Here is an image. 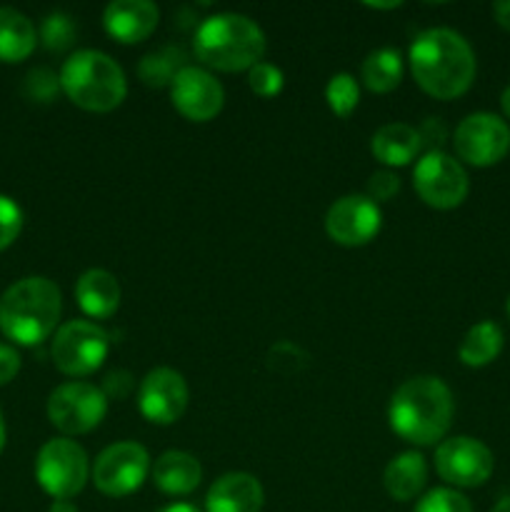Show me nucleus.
Listing matches in <instances>:
<instances>
[{
  "mask_svg": "<svg viewBox=\"0 0 510 512\" xmlns=\"http://www.w3.org/2000/svg\"><path fill=\"white\" fill-rule=\"evenodd\" d=\"M425 480H428V465H425L423 455L415 453V450L395 455L383 473L385 490L398 503L418 498L420 490L425 488Z\"/></svg>",
  "mask_w": 510,
  "mask_h": 512,
  "instance_id": "obj_21",
  "label": "nucleus"
},
{
  "mask_svg": "<svg viewBox=\"0 0 510 512\" xmlns=\"http://www.w3.org/2000/svg\"><path fill=\"white\" fill-rule=\"evenodd\" d=\"M108 413V398L95 385L73 380L50 393L48 418L63 435H85L98 428Z\"/></svg>",
  "mask_w": 510,
  "mask_h": 512,
  "instance_id": "obj_9",
  "label": "nucleus"
},
{
  "mask_svg": "<svg viewBox=\"0 0 510 512\" xmlns=\"http://www.w3.org/2000/svg\"><path fill=\"white\" fill-rule=\"evenodd\" d=\"M410 70L420 88L438 100L468 93L475 80V53L468 40L448 28H430L410 45Z\"/></svg>",
  "mask_w": 510,
  "mask_h": 512,
  "instance_id": "obj_1",
  "label": "nucleus"
},
{
  "mask_svg": "<svg viewBox=\"0 0 510 512\" xmlns=\"http://www.w3.org/2000/svg\"><path fill=\"white\" fill-rule=\"evenodd\" d=\"M413 188L430 208L453 210L468 198L470 183L460 160L450 158L443 150H433L415 163Z\"/></svg>",
  "mask_w": 510,
  "mask_h": 512,
  "instance_id": "obj_8",
  "label": "nucleus"
},
{
  "mask_svg": "<svg viewBox=\"0 0 510 512\" xmlns=\"http://www.w3.org/2000/svg\"><path fill=\"white\" fill-rule=\"evenodd\" d=\"M23 230V210L8 195H0V250L8 248Z\"/></svg>",
  "mask_w": 510,
  "mask_h": 512,
  "instance_id": "obj_32",
  "label": "nucleus"
},
{
  "mask_svg": "<svg viewBox=\"0 0 510 512\" xmlns=\"http://www.w3.org/2000/svg\"><path fill=\"white\" fill-rule=\"evenodd\" d=\"M75 40V23L65 13H50L40 23V43L53 53L70 48Z\"/></svg>",
  "mask_w": 510,
  "mask_h": 512,
  "instance_id": "obj_27",
  "label": "nucleus"
},
{
  "mask_svg": "<svg viewBox=\"0 0 510 512\" xmlns=\"http://www.w3.org/2000/svg\"><path fill=\"white\" fill-rule=\"evenodd\" d=\"M415 512H473V505L458 490L435 488L418 500Z\"/></svg>",
  "mask_w": 510,
  "mask_h": 512,
  "instance_id": "obj_28",
  "label": "nucleus"
},
{
  "mask_svg": "<svg viewBox=\"0 0 510 512\" xmlns=\"http://www.w3.org/2000/svg\"><path fill=\"white\" fill-rule=\"evenodd\" d=\"M60 90L90 113H110L128 95L125 73L100 50H75L60 68Z\"/></svg>",
  "mask_w": 510,
  "mask_h": 512,
  "instance_id": "obj_5",
  "label": "nucleus"
},
{
  "mask_svg": "<svg viewBox=\"0 0 510 512\" xmlns=\"http://www.w3.org/2000/svg\"><path fill=\"white\" fill-rule=\"evenodd\" d=\"M158 512H200V510L193 508V505H188V503H173V505H168V508H163Z\"/></svg>",
  "mask_w": 510,
  "mask_h": 512,
  "instance_id": "obj_39",
  "label": "nucleus"
},
{
  "mask_svg": "<svg viewBox=\"0 0 510 512\" xmlns=\"http://www.w3.org/2000/svg\"><path fill=\"white\" fill-rule=\"evenodd\" d=\"M63 298L53 280L30 275L0 295V330L18 345H40L55 330Z\"/></svg>",
  "mask_w": 510,
  "mask_h": 512,
  "instance_id": "obj_3",
  "label": "nucleus"
},
{
  "mask_svg": "<svg viewBox=\"0 0 510 512\" xmlns=\"http://www.w3.org/2000/svg\"><path fill=\"white\" fill-rule=\"evenodd\" d=\"M500 108H503V113L510 118V85L503 90V95H500Z\"/></svg>",
  "mask_w": 510,
  "mask_h": 512,
  "instance_id": "obj_40",
  "label": "nucleus"
},
{
  "mask_svg": "<svg viewBox=\"0 0 510 512\" xmlns=\"http://www.w3.org/2000/svg\"><path fill=\"white\" fill-rule=\"evenodd\" d=\"M183 50L180 48H160L155 53L145 55L138 65V75L148 88H165L175 80V75L185 68Z\"/></svg>",
  "mask_w": 510,
  "mask_h": 512,
  "instance_id": "obj_25",
  "label": "nucleus"
},
{
  "mask_svg": "<svg viewBox=\"0 0 510 512\" xmlns=\"http://www.w3.org/2000/svg\"><path fill=\"white\" fill-rule=\"evenodd\" d=\"M505 313H508V320H510V298H508V305H505Z\"/></svg>",
  "mask_w": 510,
  "mask_h": 512,
  "instance_id": "obj_44",
  "label": "nucleus"
},
{
  "mask_svg": "<svg viewBox=\"0 0 510 512\" xmlns=\"http://www.w3.org/2000/svg\"><path fill=\"white\" fill-rule=\"evenodd\" d=\"M500 350H503V330L490 320H483L465 333L458 358L468 368H485L498 358Z\"/></svg>",
  "mask_w": 510,
  "mask_h": 512,
  "instance_id": "obj_23",
  "label": "nucleus"
},
{
  "mask_svg": "<svg viewBox=\"0 0 510 512\" xmlns=\"http://www.w3.org/2000/svg\"><path fill=\"white\" fill-rule=\"evenodd\" d=\"M135 383H133V375L128 373V370H115V373H110L108 378H105L103 383V395L108 400H125L130 393H133Z\"/></svg>",
  "mask_w": 510,
  "mask_h": 512,
  "instance_id": "obj_34",
  "label": "nucleus"
},
{
  "mask_svg": "<svg viewBox=\"0 0 510 512\" xmlns=\"http://www.w3.org/2000/svg\"><path fill=\"white\" fill-rule=\"evenodd\" d=\"M170 100L183 118L193 120V123H208L223 110L225 93L213 73H208L205 68H195V65H185L170 83Z\"/></svg>",
  "mask_w": 510,
  "mask_h": 512,
  "instance_id": "obj_15",
  "label": "nucleus"
},
{
  "mask_svg": "<svg viewBox=\"0 0 510 512\" xmlns=\"http://www.w3.org/2000/svg\"><path fill=\"white\" fill-rule=\"evenodd\" d=\"M455 153L475 168L500 163L510 150V128L493 113H473L455 128Z\"/></svg>",
  "mask_w": 510,
  "mask_h": 512,
  "instance_id": "obj_11",
  "label": "nucleus"
},
{
  "mask_svg": "<svg viewBox=\"0 0 510 512\" xmlns=\"http://www.w3.org/2000/svg\"><path fill=\"white\" fill-rule=\"evenodd\" d=\"M248 85L255 95H260V98H275L285 85L283 70L260 60V63H255L253 68L248 70Z\"/></svg>",
  "mask_w": 510,
  "mask_h": 512,
  "instance_id": "obj_29",
  "label": "nucleus"
},
{
  "mask_svg": "<svg viewBox=\"0 0 510 512\" xmlns=\"http://www.w3.org/2000/svg\"><path fill=\"white\" fill-rule=\"evenodd\" d=\"M60 90V75H55L50 68H33L25 75L23 93L35 103H50Z\"/></svg>",
  "mask_w": 510,
  "mask_h": 512,
  "instance_id": "obj_30",
  "label": "nucleus"
},
{
  "mask_svg": "<svg viewBox=\"0 0 510 512\" xmlns=\"http://www.w3.org/2000/svg\"><path fill=\"white\" fill-rule=\"evenodd\" d=\"M368 8H373V10H393V8H400V3H370Z\"/></svg>",
  "mask_w": 510,
  "mask_h": 512,
  "instance_id": "obj_41",
  "label": "nucleus"
},
{
  "mask_svg": "<svg viewBox=\"0 0 510 512\" xmlns=\"http://www.w3.org/2000/svg\"><path fill=\"white\" fill-rule=\"evenodd\" d=\"M418 135H420V145H425V148H428V153H433V150H438V145L445 140L443 120L428 118L418 128Z\"/></svg>",
  "mask_w": 510,
  "mask_h": 512,
  "instance_id": "obj_35",
  "label": "nucleus"
},
{
  "mask_svg": "<svg viewBox=\"0 0 510 512\" xmlns=\"http://www.w3.org/2000/svg\"><path fill=\"white\" fill-rule=\"evenodd\" d=\"M75 300L88 318L105 320L115 315L120 305V285L108 270H85L75 283Z\"/></svg>",
  "mask_w": 510,
  "mask_h": 512,
  "instance_id": "obj_19",
  "label": "nucleus"
},
{
  "mask_svg": "<svg viewBox=\"0 0 510 512\" xmlns=\"http://www.w3.org/2000/svg\"><path fill=\"white\" fill-rule=\"evenodd\" d=\"M380 225H383V213L368 195H345L335 200L325 215L328 238L345 248L368 245L380 233Z\"/></svg>",
  "mask_w": 510,
  "mask_h": 512,
  "instance_id": "obj_13",
  "label": "nucleus"
},
{
  "mask_svg": "<svg viewBox=\"0 0 510 512\" xmlns=\"http://www.w3.org/2000/svg\"><path fill=\"white\" fill-rule=\"evenodd\" d=\"M263 485L250 473H228L210 485L205 495L208 512H260L263 508Z\"/></svg>",
  "mask_w": 510,
  "mask_h": 512,
  "instance_id": "obj_17",
  "label": "nucleus"
},
{
  "mask_svg": "<svg viewBox=\"0 0 510 512\" xmlns=\"http://www.w3.org/2000/svg\"><path fill=\"white\" fill-rule=\"evenodd\" d=\"M400 190V178L390 170H378L368 178V185H365V195H368L373 203H388L395 193Z\"/></svg>",
  "mask_w": 510,
  "mask_h": 512,
  "instance_id": "obj_33",
  "label": "nucleus"
},
{
  "mask_svg": "<svg viewBox=\"0 0 510 512\" xmlns=\"http://www.w3.org/2000/svg\"><path fill=\"white\" fill-rule=\"evenodd\" d=\"M160 10L150 0H115L105 8V33L123 45L143 43L158 28Z\"/></svg>",
  "mask_w": 510,
  "mask_h": 512,
  "instance_id": "obj_16",
  "label": "nucleus"
},
{
  "mask_svg": "<svg viewBox=\"0 0 510 512\" xmlns=\"http://www.w3.org/2000/svg\"><path fill=\"white\" fill-rule=\"evenodd\" d=\"M5 448V423H3V413H0V450Z\"/></svg>",
  "mask_w": 510,
  "mask_h": 512,
  "instance_id": "obj_43",
  "label": "nucleus"
},
{
  "mask_svg": "<svg viewBox=\"0 0 510 512\" xmlns=\"http://www.w3.org/2000/svg\"><path fill=\"white\" fill-rule=\"evenodd\" d=\"M268 365L275 370V373L290 375V373H298V370H303L305 365H308V355H305L298 345L278 343L273 350H270Z\"/></svg>",
  "mask_w": 510,
  "mask_h": 512,
  "instance_id": "obj_31",
  "label": "nucleus"
},
{
  "mask_svg": "<svg viewBox=\"0 0 510 512\" xmlns=\"http://www.w3.org/2000/svg\"><path fill=\"white\" fill-rule=\"evenodd\" d=\"M435 470L455 488H480L493 475V453L480 440L458 435L438 445Z\"/></svg>",
  "mask_w": 510,
  "mask_h": 512,
  "instance_id": "obj_12",
  "label": "nucleus"
},
{
  "mask_svg": "<svg viewBox=\"0 0 510 512\" xmlns=\"http://www.w3.org/2000/svg\"><path fill=\"white\" fill-rule=\"evenodd\" d=\"M150 475V455L140 443H115L98 455L93 483L108 498H125L140 490Z\"/></svg>",
  "mask_w": 510,
  "mask_h": 512,
  "instance_id": "obj_10",
  "label": "nucleus"
},
{
  "mask_svg": "<svg viewBox=\"0 0 510 512\" xmlns=\"http://www.w3.org/2000/svg\"><path fill=\"white\" fill-rule=\"evenodd\" d=\"M48 512H78L70 500H53V505H50Z\"/></svg>",
  "mask_w": 510,
  "mask_h": 512,
  "instance_id": "obj_38",
  "label": "nucleus"
},
{
  "mask_svg": "<svg viewBox=\"0 0 510 512\" xmlns=\"http://www.w3.org/2000/svg\"><path fill=\"white\" fill-rule=\"evenodd\" d=\"M110 353V335L88 320H70L55 330L50 355L60 373L70 378L93 375Z\"/></svg>",
  "mask_w": 510,
  "mask_h": 512,
  "instance_id": "obj_6",
  "label": "nucleus"
},
{
  "mask_svg": "<svg viewBox=\"0 0 510 512\" xmlns=\"http://www.w3.org/2000/svg\"><path fill=\"white\" fill-rule=\"evenodd\" d=\"M490 512H510V498H503Z\"/></svg>",
  "mask_w": 510,
  "mask_h": 512,
  "instance_id": "obj_42",
  "label": "nucleus"
},
{
  "mask_svg": "<svg viewBox=\"0 0 510 512\" xmlns=\"http://www.w3.org/2000/svg\"><path fill=\"white\" fill-rule=\"evenodd\" d=\"M193 50L208 68L220 73H240L263 60L265 35L245 15L218 13L198 25Z\"/></svg>",
  "mask_w": 510,
  "mask_h": 512,
  "instance_id": "obj_4",
  "label": "nucleus"
},
{
  "mask_svg": "<svg viewBox=\"0 0 510 512\" xmlns=\"http://www.w3.org/2000/svg\"><path fill=\"white\" fill-rule=\"evenodd\" d=\"M493 15H495V23L510 33V0H500V3H495Z\"/></svg>",
  "mask_w": 510,
  "mask_h": 512,
  "instance_id": "obj_37",
  "label": "nucleus"
},
{
  "mask_svg": "<svg viewBox=\"0 0 510 512\" xmlns=\"http://www.w3.org/2000/svg\"><path fill=\"white\" fill-rule=\"evenodd\" d=\"M153 483L165 495H190L203 480V468L198 458L183 450H168L150 468Z\"/></svg>",
  "mask_w": 510,
  "mask_h": 512,
  "instance_id": "obj_18",
  "label": "nucleus"
},
{
  "mask_svg": "<svg viewBox=\"0 0 510 512\" xmlns=\"http://www.w3.org/2000/svg\"><path fill=\"white\" fill-rule=\"evenodd\" d=\"M35 478L50 498H75L90 478L88 455L70 438L48 440L35 458Z\"/></svg>",
  "mask_w": 510,
  "mask_h": 512,
  "instance_id": "obj_7",
  "label": "nucleus"
},
{
  "mask_svg": "<svg viewBox=\"0 0 510 512\" xmlns=\"http://www.w3.org/2000/svg\"><path fill=\"white\" fill-rule=\"evenodd\" d=\"M188 383L173 368H155L138 388V408L148 423L173 425L188 408Z\"/></svg>",
  "mask_w": 510,
  "mask_h": 512,
  "instance_id": "obj_14",
  "label": "nucleus"
},
{
  "mask_svg": "<svg viewBox=\"0 0 510 512\" xmlns=\"http://www.w3.org/2000/svg\"><path fill=\"white\" fill-rule=\"evenodd\" d=\"M453 420V393L435 375H418L400 385L388 405V423L410 445H435Z\"/></svg>",
  "mask_w": 510,
  "mask_h": 512,
  "instance_id": "obj_2",
  "label": "nucleus"
},
{
  "mask_svg": "<svg viewBox=\"0 0 510 512\" xmlns=\"http://www.w3.org/2000/svg\"><path fill=\"white\" fill-rule=\"evenodd\" d=\"M325 100H328V108L333 110L338 118H348L355 108H358L360 100V88L355 83L353 75L338 73L330 78V83L325 85Z\"/></svg>",
  "mask_w": 510,
  "mask_h": 512,
  "instance_id": "obj_26",
  "label": "nucleus"
},
{
  "mask_svg": "<svg viewBox=\"0 0 510 512\" xmlns=\"http://www.w3.org/2000/svg\"><path fill=\"white\" fill-rule=\"evenodd\" d=\"M38 43L35 25L15 8H0V60L20 63L28 58Z\"/></svg>",
  "mask_w": 510,
  "mask_h": 512,
  "instance_id": "obj_22",
  "label": "nucleus"
},
{
  "mask_svg": "<svg viewBox=\"0 0 510 512\" xmlns=\"http://www.w3.org/2000/svg\"><path fill=\"white\" fill-rule=\"evenodd\" d=\"M20 370V355L13 345L0 343V385L10 383Z\"/></svg>",
  "mask_w": 510,
  "mask_h": 512,
  "instance_id": "obj_36",
  "label": "nucleus"
},
{
  "mask_svg": "<svg viewBox=\"0 0 510 512\" xmlns=\"http://www.w3.org/2000/svg\"><path fill=\"white\" fill-rule=\"evenodd\" d=\"M420 150L423 145H420L418 130L405 123L383 125L380 130H375L373 140H370V153L388 168H403Z\"/></svg>",
  "mask_w": 510,
  "mask_h": 512,
  "instance_id": "obj_20",
  "label": "nucleus"
},
{
  "mask_svg": "<svg viewBox=\"0 0 510 512\" xmlns=\"http://www.w3.org/2000/svg\"><path fill=\"white\" fill-rule=\"evenodd\" d=\"M360 78L363 85L370 93H390L400 85L403 80V58H400L398 50L393 48H380L375 53H370L363 60V68H360Z\"/></svg>",
  "mask_w": 510,
  "mask_h": 512,
  "instance_id": "obj_24",
  "label": "nucleus"
}]
</instances>
